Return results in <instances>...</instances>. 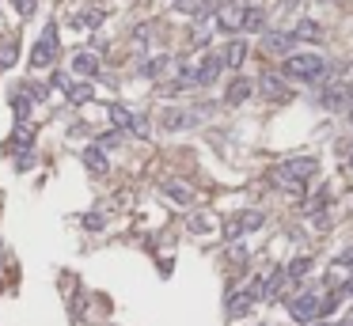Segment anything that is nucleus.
Instances as JSON below:
<instances>
[{"mask_svg":"<svg viewBox=\"0 0 353 326\" xmlns=\"http://www.w3.org/2000/svg\"><path fill=\"white\" fill-rule=\"evenodd\" d=\"M281 73H285L289 80L319 84L323 76H327V61H323L319 53H289V58H285V68H281Z\"/></svg>","mask_w":353,"mask_h":326,"instance_id":"obj_1","label":"nucleus"},{"mask_svg":"<svg viewBox=\"0 0 353 326\" xmlns=\"http://www.w3.org/2000/svg\"><path fill=\"white\" fill-rule=\"evenodd\" d=\"M53 61H58V23H46L31 49V68H49Z\"/></svg>","mask_w":353,"mask_h":326,"instance_id":"obj_2","label":"nucleus"},{"mask_svg":"<svg viewBox=\"0 0 353 326\" xmlns=\"http://www.w3.org/2000/svg\"><path fill=\"white\" fill-rule=\"evenodd\" d=\"M289 315H293L296 323H315V315H319V296H312V292L293 296V300H289Z\"/></svg>","mask_w":353,"mask_h":326,"instance_id":"obj_3","label":"nucleus"},{"mask_svg":"<svg viewBox=\"0 0 353 326\" xmlns=\"http://www.w3.org/2000/svg\"><path fill=\"white\" fill-rule=\"evenodd\" d=\"M258 91H263V99H270V103H285L293 91H289V84L281 80L278 73H263L258 76Z\"/></svg>","mask_w":353,"mask_h":326,"instance_id":"obj_4","label":"nucleus"},{"mask_svg":"<svg viewBox=\"0 0 353 326\" xmlns=\"http://www.w3.org/2000/svg\"><path fill=\"white\" fill-rule=\"evenodd\" d=\"M110 122L118 125V129H133V133H141V137H145L148 133V125H145V118H137L133 114V110H125V106H110Z\"/></svg>","mask_w":353,"mask_h":326,"instance_id":"obj_5","label":"nucleus"},{"mask_svg":"<svg viewBox=\"0 0 353 326\" xmlns=\"http://www.w3.org/2000/svg\"><path fill=\"white\" fill-rule=\"evenodd\" d=\"M255 228H263V212H239L236 221H228V239H236V236H243V231H255Z\"/></svg>","mask_w":353,"mask_h":326,"instance_id":"obj_6","label":"nucleus"},{"mask_svg":"<svg viewBox=\"0 0 353 326\" xmlns=\"http://www.w3.org/2000/svg\"><path fill=\"white\" fill-rule=\"evenodd\" d=\"M293 31H266L263 34V46L266 49H270V53H285V58H289V53H293Z\"/></svg>","mask_w":353,"mask_h":326,"instance_id":"obj_7","label":"nucleus"},{"mask_svg":"<svg viewBox=\"0 0 353 326\" xmlns=\"http://www.w3.org/2000/svg\"><path fill=\"white\" fill-rule=\"evenodd\" d=\"M251 91H255V84L243 80V76H236V80L228 84V91H224V103H228V106H239V103H247V99H251Z\"/></svg>","mask_w":353,"mask_h":326,"instance_id":"obj_8","label":"nucleus"},{"mask_svg":"<svg viewBox=\"0 0 353 326\" xmlns=\"http://www.w3.org/2000/svg\"><path fill=\"white\" fill-rule=\"evenodd\" d=\"M263 27H266V12L258 8V4L243 8V23H239V31H247V34H263Z\"/></svg>","mask_w":353,"mask_h":326,"instance_id":"obj_9","label":"nucleus"},{"mask_svg":"<svg viewBox=\"0 0 353 326\" xmlns=\"http://www.w3.org/2000/svg\"><path fill=\"white\" fill-rule=\"evenodd\" d=\"M239 23H243V8H236V4H224L217 12V27L221 31H239Z\"/></svg>","mask_w":353,"mask_h":326,"instance_id":"obj_10","label":"nucleus"},{"mask_svg":"<svg viewBox=\"0 0 353 326\" xmlns=\"http://www.w3.org/2000/svg\"><path fill=\"white\" fill-rule=\"evenodd\" d=\"M194 122H197V114H190V110H164V118H160L164 129H186Z\"/></svg>","mask_w":353,"mask_h":326,"instance_id":"obj_11","label":"nucleus"},{"mask_svg":"<svg viewBox=\"0 0 353 326\" xmlns=\"http://www.w3.org/2000/svg\"><path fill=\"white\" fill-rule=\"evenodd\" d=\"M293 38L296 42H323V27L315 23V19H300V23L293 27Z\"/></svg>","mask_w":353,"mask_h":326,"instance_id":"obj_12","label":"nucleus"},{"mask_svg":"<svg viewBox=\"0 0 353 326\" xmlns=\"http://www.w3.org/2000/svg\"><path fill=\"white\" fill-rule=\"evenodd\" d=\"M4 148H8V152H19V155H27V152L34 148V137H31V129H27V125H19V129L8 137V145H4Z\"/></svg>","mask_w":353,"mask_h":326,"instance_id":"obj_13","label":"nucleus"},{"mask_svg":"<svg viewBox=\"0 0 353 326\" xmlns=\"http://www.w3.org/2000/svg\"><path fill=\"white\" fill-rule=\"evenodd\" d=\"M243 58H247V42H239V38H232L228 46H224V53H221V61L228 68H239V65H243Z\"/></svg>","mask_w":353,"mask_h":326,"instance_id":"obj_14","label":"nucleus"},{"mask_svg":"<svg viewBox=\"0 0 353 326\" xmlns=\"http://www.w3.org/2000/svg\"><path fill=\"white\" fill-rule=\"evenodd\" d=\"M84 167H88L91 175H107V155H103V148H84Z\"/></svg>","mask_w":353,"mask_h":326,"instance_id":"obj_15","label":"nucleus"},{"mask_svg":"<svg viewBox=\"0 0 353 326\" xmlns=\"http://www.w3.org/2000/svg\"><path fill=\"white\" fill-rule=\"evenodd\" d=\"M251 308H255V296H251V292H236V296H228V315H232V318L247 315Z\"/></svg>","mask_w":353,"mask_h":326,"instance_id":"obj_16","label":"nucleus"},{"mask_svg":"<svg viewBox=\"0 0 353 326\" xmlns=\"http://www.w3.org/2000/svg\"><path fill=\"white\" fill-rule=\"evenodd\" d=\"M73 73L95 76L99 73V58H95V53H76V58H73Z\"/></svg>","mask_w":353,"mask_h":326,"instance_id":"obj_17","label":"nucleus"},{"mask_svg":"<svg viewBox=\"0 0 353 326\" xmlns=\"http://www.w3.org/2000/svg\"><path fill=\"white\" fill-rule=\"evenodd\" d=\"M65 99L69 103H91V99H95V88H91V84H69V91H65Z\"/></svg>","mask_w":353,"mask_h":326,"instance_id":"obj_18","label":"nucleus"},{"mask_svg":"<svg viewBox=\"0 0 353 326\" xmlns=\"http://www.w3.org/2000/svg\"><path fill=\"white\" fill-rule=\"evenodd\" d=\"M171 65V58H164V53H160V58H148L145 65H141V76H148V80H156V76H164V68Z\"/></svg>","mask_w":353,"mask_h":326,"instance_id":"obj_19","label":"nucleus"},{"mask_svg":"<svg viewBox=\"0 0 353 326\" xmlns=\"http://www.w3.org/2000/svg\"><path fill=\"white\" fill-rule=\"evenodd\" d=\"M345 99H350V91H345V88H327V91L319 95V103L327 106V110H338V106H342Z\"/></svg>","mask_w":353,"mask_h":326,"instance_id":"obj_20","label":"nucleus"},{"mask_svg":"<svg viewBox=\"0 0 353 326\" xmlns=\"http://www.w3.org/2000/svg\"><path fill=\"white\" fill-rule=\"evenodd\" d=\"M12 110H16V118H19V125L27 122V114H31V95H27L23 88L16 91V95H12Z\"/></svg>","mask_w":353,"mask_h":326,"instance_id":"obj_21","label":"nucleus"},{"mask_svg":"<svg viewBox=\"0 0 353 326\" xmlns=\"http://www.w3.org/2000/svg\"><path fill=\"white\" fill-rule=\"evenodd\" d=\"M164 194L171 197L175 205H190V201H194V194H190L186 186H179V182H164Z\"/></svg>","mask_w":353,"mask_h":326,"instance_id":"obj_22","label":"nucleus"},{"mask_svg":"<svg viewBox=\"0 0 353 326\" xmlns=\"http://www.w3.org/2000/svg\"><path fill=\"white\" fill-rule=\"evenodd\" d=\"M308 269H312V258H308V254H300V258H293V262L285 266V277L296 281V277H304Z\"/></svg>","mask_w":353,"mask_h":326,"instance_id":"obj_23","label":"nucleus"},{"mask_svg":"<svg viewBox=\"0 0 353 326\" xmlns=\"http://www.w3.org/2000/svg\"><path fill=\"white\" fill-rule=\"evenodd\" d=\"M73 23L76 27H99V23H103V12H99V8L95 12H84V16H76Z\"/></svg>","mask_w":353,"mask_h":326,"instance_id":"obj_24","label":"nucleus"},{"mask_svg":"<svg viewBox=\"0 0 353 326\" xmlns=\"http://www.w3.org/2000/svg\"><path fill=\"white\" fill-rule=\"evenodd\" d=\"M16 65V42H8V46H0V68Z\"/></svg>","mask_w":353,"mask_h":326,"instance_id":"obj_25","label":"nucleus"},{"mask_svg":"<svg viewBox=\"0 0 353 326\" xmlns=\"http://www.w3.org/2000/svg\"><path fill=\"white\" fill-rule=\"evenodd\" d=\"M12 4H16L19 16H34V4H38V0H12Z\"/></svg>","mask_w":353,"mask_h":326,"instance_id":"obj_26","label":"nucleus"},{"mask_svg":"<svg viewBox=\"0 0 353 326\" xmlns=\"http://www.w3.org/2000/svg\"><path fill=\"white\" fill-rule=\"evenodd\" d=\"M190 228H194V231H209V221H206V216H194V221H190Z\"/></svg>","mask_w":353,"mask_h":326,"instance_id":"obj_27","label":"nucleus"},{"mask_svg":"<svg viewBox=\"0 0 353 326\" xmlns=\"http://www.w3.org/2000/svg\"><path fill=\"white\" fill-rule=\"evenodd\" d=\"M53 88L69 91V76H65V73H53Z\"/></svg>","mask_w":353,"mask_h":326,"instance_id":"obj_28","label":"nucleus"},{"mask_svg":"<svg viewBox=\"0 0 353 326\" xmlns=\"http://www.w3.org/2000/svg\"><path fill=\"white\" fill-rule=\"evenodd\" d=\"M338 266H353V247H350V251H342V254H338Z\"/></svg>","mask_w":353,"mask_h":326,"instance_id":"obj_29","label":"nucleus"},{"mask_svg":"<svg viewBox=\"0 0 353 326\" xmlns=\"http://www.w3.org/2000/svg\"><path fill=\"white\" fill-rule=\"evenodd\" d=\"M84 228H103V216H84Z\"/></svg>","mask_w":353,"mask_h":326,"instance_id":"obj_30","label":"nucleus"},{"mask_svg":"<svg viewBox=\"0 0 353 326\" xmlns=\"http://www.w3.org/2000/svg\"><path fill=\"white\" fill-rule=\"evenodd\" d=\"M300 0H281V12H289V8H296Z\"/></svg>","mask_w":353,"mask_h":326,"instance_id":"obj_31","label":"nucleus"},{"mask_svg":"<svg viewBox=\"0 0 353 326\" xmlns=\"http://www.w3.org/2000/svg\"><path fill=\"white\" fill-rule=\"evenodd\" d=\"M342 292H345V296H353V277L345 281V288H342Z\"/></svg>","mask_w":353,"mask_h":326,"instance_id":"obj_32","label":"nucleus"},{"mask_svg":"<svg viewBox=\"0 0 353 326\" xmlns=\"http://www.w3.org/2000/svg\"><path fill=\"white\" fill-rule=\"evenodd\" d=\"M312 326H334V323H312Z\"/></svg>","mask_w":353,"mask_h":326,"instance_id":"obj_33","label":"nucleus"},{"mask_svg":"<svg viewBox=\"0 0 353 326\" xmlns=\"http://www.w3.org/2000/svg\"><path fill=\"white\" fill-rule=\"evenodd\" d=\"M175 4H182V0H175Z\"/></svg>","mask_w":353,"mask_h":326,"instance_id":"obj_34","label":"nucleus"},{"mask_svg":"<svg viewBox=\"0 0 353 326\" xmlns=\"http://www.w3.org/2000/svg\"><path fill=\"white\" fill-rule=\"evenodd\" d=\"M350 167H353V160H350Z\"/></svg>","mask_w":353,"mask_h":326,"instance_id":"obj_35","label":"nucleus"},{"mask_svg":"<svg viewBox=\"0 0 353 326\" xmlns=\"http://www.w3.org/2000/svg\"><path fill=\"white\" fill-rule=\"evenodd\" d=\"M350 99H353V95H350Z\"/></svg>","mask_w":353,"mask_h":326,"instance_id":"obj_36","label":"nucleus"},{"mask_svg":"<svg viewBox=\"0 0 353 326\" xmlns=\"http://www.w3.org/2000/svg\"><path fill=\"white\" fill-rule=\"evenodd\" d=\"M350 118H353V114H350Z\"/></svg>","mask_w":353,"mask_h":326,"instance_id":"obj_37","label":"nucleus"}]
</instances>
